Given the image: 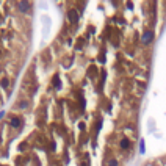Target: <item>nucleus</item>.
I'll list each match as a JSON object with an SVG mask.
<instances>
[{"label": "nucleus", "mask_w": 166, "mask_h": 166, "mask_svg": "<svg viewBox=\"0 0 166 166\" xmlns=\"http://www.w3.org/2000/svg\"><path fill=\"white\" fill-rule=\"evenodd\" d=\"M8 85H9V80L8 79H2V82H0V86H2L3 90H7Z\"/></svg>", "instance_id": "8"}, {"label": "nucleus", "mask_w": 166, "mask_h": 166, "mask_svg": "<svg viewBox=\"0 0 166 166\" xmlns=\"http://www.w3.org/2000/svg\"><path fill=\"white\" fill-rule=\"evenodd\" d=\"M17 107H19V108H27V107H28V102H27V100H24V102H19Z\"/></svg>", "instance_id": "9"}, {"label": "nucleus", "mask_w": 166, "mask_h": 166, "mask_svg": "<svg viewBox=\"0 0 166 166\" xmlns=\"http://www.w3.org/2000/svg\"><path fill=\"white\" fill-rule=\"evenodd\" d=\"M68 19H69L71 24H77V22H79V19H80L79 11H77V9H69V11H68Z\"/></svg>", "instance_id": "2"}, {"label": "nucleus", "mask_w": 166, "mask_h": 166, "mask_svg": "<svg viewBox=\"0 0 166 166\" xmlns=\"http://www.w3.org/2000/svg\"><path fill=\"white\" fill-rule=\"evenodd\" d=\"M118 165H119V163H118V160H114V158L108 162V166H118Z\"/></svg>", "instance_id": "10"}, {"label": "nucleus", "mask_w": 166, "mask_h": 166, "mask_svg": "<svg viewBox=\"0 0 166 166\" xmlns=\"http://www.w3.org/2000/svg\"><path fill=\"white\" fill-rule=\"evenodd\" d=\"M127 8H129V9H133V3H127Z\"/></svg>", "instance_id": "12"}, {"label": "nucleus", "mask_w": 166, "mask_h": 166, "mask_svg": "<svg viewBox=\"0 0 166 166\" xmlns=\"http://www.w3.org/2000/svg\"><path fill=\"white\" fill-rule=\"evenodd\" d=\"M154 39H155V33H154V30H144V33H143L141 36V42L143 44H151Z\"/></svg>", "instance_id": "1"}, {"label": "nucleus", "mask_w": 166, "mask_h": 166, "mask_svg": "<svg viewBox=\"0 0 166 166\" xmlns=\"http://www.w3.org/2000/svg\"><path fill=\"white\" fill-rule=\"evenodd\" d=\"M52 83H53L55 90H61V82H60V77H58V75H53V80H52Z\"/></svg>", "instance_id": "6"}, {"label": "nucleus", "mask_w": 166, "mask_h": 166, "mask_svg": "<svg viewBox=\"0 0 166 166\" xmlns=\"http://www.w3.org/2000/svg\"><path fill=\"white\" fill-rule=\"evenodd\" d=\"M9 125L13 127V129H19V127L22 125V119H20V118H17V116H13V118H11Z\"/></svg>", "instance_id": "3"}, {"label": "nucleus", "mask_w": 166, "mask_h": 166, "mask_svg": "<svg viewBox=\"0 0 166 166\" xmlns=\"http://www.w3.org/2000/svg\"><path fill=\"white\" fill-rule=\"evenodd\" d=\"M140 154H141V155H144V154H146V144H144V140H141V141H140Z\"/></svg>", "instance_id": "7"}, {"label": "nucleus", "mask_w": 166, "mask_h": 166, "mask_svg": "<svg viewBox=\"0 0 166 166\" xmlns=\"http://www.w3.org/2000/svg\"><path fill=\"white\" fill-rule=\"evenodd\" d=\"M17 7H19V9L22 11V13H28V9H30V3L24 0V2H19V3H17Z\"/></svg>", "instance_id": "4"}, {"label": "nucleus", "mask_w": 166, "mask_h": 166, "mask_svg": "<svg viewBox=\"0 0 166 166\" xmlns=\"http://www.w3.org/2000/svg\"><path fill=\"white\" fill-rule=\"evenodd\" d=\"M79 129H80V130H85V122H80V124H79Z\"/></svg>", "instance_id": "11"}, {"label": "nucleus", "mask_w": 166, "mask_h": 166, "mask_svg": "<svg viewBox=\"0 0 166 166\" xmlns=\"http://www.w3.org/2000/svg\"><path fill=\"white\" fill-rule=\"evenodd\" d=\"M3 116H5V111H0V119H2Z\"/></svg>", "instance_id": "13"}, {"label": "nucleus", "mask_w": 166, "mask_h": 166, "mask_svg": "<svg viewBox=\"0 0 166 166\" xmlns=\"http://www.w3.org/2000/svg\"><path fill=\"white\" fill-rule=\"evenodd\" d=\"M119 146L121 149H130V141H129V138H122L119 143Z\"/></svg>", "instance_id": "5"}]
</instances>
